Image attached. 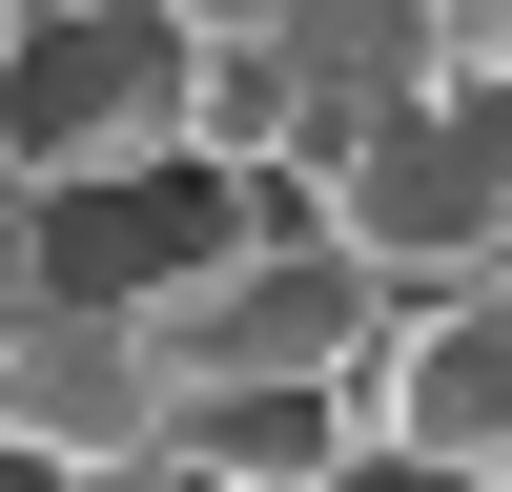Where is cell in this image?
I'll use <instances>...</instances> for the list:
<instances>
[{
    "label": "cell",
    "mask_w": 512,
    "mask_h": 492,
    "mask_svg": "<svg viewBox=\"0 0 512 492\" xmlns=\"http://www.w3.org/2000/svg\"><path fill=\"white\" fill-rule=\"evenodd\" d=\"M205 144V0H41L0 62V164L21 185H103V164Z\"/></svg>",
    "instance_id": "1"
},
{
    "label": "cell",
    "mask_w": 512,
    "mask_h": 492,
    "mask_svg": "<svg viewBox=\"0 0 512 492\" xmlns=\"http://www.w3.org/2000/svg\"><path fill=\"white\" fill-rule=\"evenodd\" d=\"M328 226H349L369 287H492L512 267V103L492 82H410L390 123H369L349 164H328Z\"/></svg>",
    "instance_id": "2"
},
{
    "label": "cell",
    "mask_w": 512,
    "mask_h": 492,
    "mask_svg": "<svg viewBox=\"0 0 512 492\" xmlns=\"http://www.w3.org/2000/svg\"><path fill=\"white\" fill-rule=\"evenodd\" d=\"M144 328H164V369H185V390H349V410H369L410 287H369L349 226H267V246H226V267H205L185 308H144Z\"/></svg>",
    "instance_id": "3"
},
{
    "label": "cell",
    "mask_w": 512,
    "mask_h": 492,
    "mask_svg": "<svg viewBox=\"0 0 512 492\" xmlns=\"http://www.w3.org/2000/svg\"><path fill=\"white\" fill-rule=\"evenodd\" d=\"M226 246H267V185L246 164H205V144H164V164H103V185H41V308H185Z\"/></svg>",
    "instance_id": "4"
},
{
    "label": "cell",
    "mask_w": 512,
    "mask_h": 492,
    "mask_svg": "<svg viewBox=\"0 0 512 492\" xmlns=\"http://www.w3.org/2000/svg\"><path fill=\"white\" fill-rule=\"evenodd\" d=\"M0 431L62 451V472H164L185 369H164V328H123V308H21L0 328Z\"/></svg>",
    "instance_id": "5"
},
{
    "label": "cell",
    "mask_w": 512,
    "mask_h": 492,
    "mask_svg": "<svg viewBox=\"0 0 512 492\" xmlns=\"http://www.w3.org/2000/svg\"><path fill=\"white\" fill-rule=\"evenodd\" d=\"M369 431H410V451H451V472H492V492H512V287H431V308L390 328Z\"/></svg>",
    "instance_id": "6"
},
{
    "label": "cell",
    "mask_w": 512,
    "mask_h": 492,
    "mask_svg": "<svg viewBox=\"0 0 512 492\" xmlns=\"http://www.w3.org/2000/svg\"><path fill=\"white\" fill-rule=\"evenodd\" d=\"M369 451L349 390H185V431H164V472L185 492H328Z\"/></svg>",
    "instance_id": "7"
},
{
    "label": "cell",
    "mask_w": 512,
    "mask_h": 492,
    "mask_svg": "<svg viewBox=\"0 0 512 492\" xmlns=\"http://www.w3.org/2000/svg\"><path fill=\"white\" fill-rule=\"evenodd\" d=\"M431 62H451V82H492V103H512V0H431Z\"/></svg>",
    "instance_id": "8"
},
{
    "label": "cell",
    "mask_w": 512,
    "mask_h": 492,
    "mask_svg": "<svg viewBox=\"0 0 512 492\" xmlns=\"http://www.w3.org/2000/svg\"><path fill=\"white\" fill-rule=\"evenodd\" d=\"M328 492H492V472H451V451H410V431H369V451H349Z\"/></svg>",
    "instance_id": "9"
},
{
    "label": "cell",
    "mask_w": 512,
    "mask_h": 492,
    "mask_svg": "<svg viewBox=\"0 0 512 492\" xmlns=\"http://www.w3.org/2000/svg\"><path fill=\"white\" fill-rule=\"evenodd\" d=\"M21 287H41V185L0 164V308H21Z\"/></svg>",
    "instance_id": "10"
},
{
    "label": "cell",
    "mask_w": 512,
    "mask_h": 492,
    "mask_svg": "<svg viewBox=\"0 0 512 492\" xmlns=\"http://www.w3.org/2000/svg\"><path fill=\"white\" fill-rule=\"evenodd\" d=\"M0 492H82V472H62V451H21V431H0Z\"/></svg>",
    "instance_id": "11"
},
{
    "label": "cell",
    "mask_w": 512,
    "mask_h": 492,
    "mask_svg": "<svg viewBox=\"0 0 512 492\" xmlns=\"http://www.w3.org/2000/svg\"><path fill=\"white\" fill-rule=\"evenodd\" d=\"M82 492H185V472H82Z\"/></svg>",
    "instance_id": "12"
},
{
    "label": "cell",
    "mask_w": 512,
    "mask_h": 492,
    "mask_svg": "<svg viewBox=\"0 0 512 492\" xmlns=\"http://www.w3.org/2000/svg\"><path fill=\"white\" fill-rule=\"evenodd\" d=\"M0 62H21V0H0Z\"/></svg>",
    "instance_id": "13"
},
{
    "label": "cell",
    "mask_w": 512,
    "mask_h": 492,
    "mask_svg": "<svg viewBox=\"0 0 512 492\" xmlns=\"http://www.w3.org/2000/svg\"><path fill=\"white\" fill-rule=\"evenodd\" d=\"M21 308H41V287H21ZM21 308H0V328H21Z\"/></svg>",
    "instance_id": "14"
},
{
    "label": "cell",
    "mask_w": 512,
    "mask_h": 492,
    "mask_svg": "<svg viewBox=\"0 0 512 492\" xmlns=\"http://www.w3.org/2000/svg\"><path fill=\"white\" fill-rule=\"evenodd\" d=\"M492 287H512V267H492Z\"/></svg>",
    "instance_id": "15"
}]
</instances>
